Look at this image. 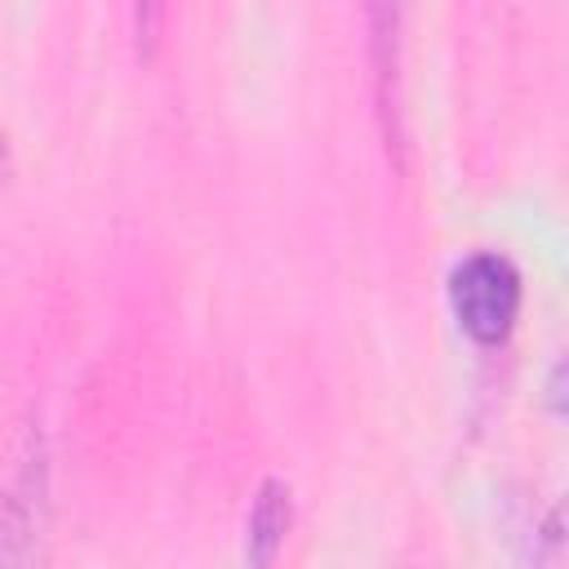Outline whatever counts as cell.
Instances as JSON below:
<instances>
[{
	"label": "cell",
	"instance_id": "6da1fadb",
	"mask_svg": "<svg viewBox=\"0 0 569 569\" xmlns=\"http://www.w3.org/2000/svg\"><path fill=\"white\" fill-rule=\"evenodd\" d=\"M449 307L471 342L493 347L511 333L520 316V271L502 253H467L449 271Z\"/></svg>",
	"mask_w": 569,
	"mask_h": 569
},
{
	"label": "cell",
	"instance_id": "7a4b0ae2",
	"mask_svg": "<svg viewBox=\"0 0 569 569\" xmlns=\"http://www.w3.org/2000/svg\"><path fill=\"white\" fill-rule=\"evenodd\" d=\"M289 533V485L284 480H262L253 511H249V556L271 560Z\"/></svg>",
	"mask_w": 569,
	"mask_h": 569
},
{
	"label": "cell",
	"instance_id": "3957f363",
	"mask_svg": "<svg viewBox=\"0 0 569 569\" xmlns=\"http://www.w3.org/2000/svg\"><path fill=\"white\" fill-rule=\"evenodd\" d=\"M164 27V0H133V31H138V49L151 53Z\"/></svg>",
	"mask_w": 569,
	"mask_h": 569
},
{
	"label": "cell",
	"instance_id": "277c9868",
	"mask_svg": "<svg viewBox=\"0 0 569 569\" xmlns=\"http://www.w3.org/2000/svg\"><path fill=\"white\" fill-rule=\"evenodd\" d=\"M0 164H4V147H0Z\"/></svg>",
	"mask_w": 569,
	"mask_h": 569
}]
</instances>
